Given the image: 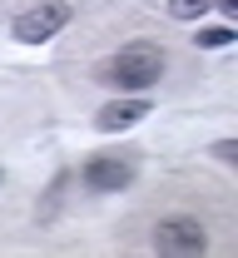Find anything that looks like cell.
<instances>
[{"instance_id": "cell-7", "label": "cell", "mask_w": 238, "mask_h": 258, "mask_svg": "<svg viewBox=\"0 0 238 258\" xmlns=\"http://www.w3.org/2000/svg\"><path fill=\"white\" fill-rule=\"evenodd\" d=\"M199 45L223 50V45H233V30H228V25H208V30H199Z\"/></svg>"}, {"instance_id": "cell-5", "label": "cell", "mask_w": 238, "mask_h": 258, "mask_svg": "<svg viewBox=\"0 0 238 258\" xmlns=\"http://www.w3.org/2000/svg\"><path fill=\"white\" fill-rule=\"evenodd\" d=\"M149 114V99H114V104H104L100 114H95V129L100 134H119V129L139 124Z\"/></svg>"}, {"instance_id": "cell-2", "label": "cell", "mask_w": 238, "mask_h": 258, "mask_svg": "<svg viewBox=\"0 0 238 258\" xmlns=\"http://www.w3.org/2000/svg\"><path fill=\"white\" fill-rule=\"evenodd\" d=\"M208 248V228L194 219V214H169V219H159L154 228V253L164 258H194Z\"/></svg>"}, {"instance_id": "cell-9", "label": "cell", "mask_w": 238, "mask_h": 258, "mask_svg": "<svg viewBox=\"0 0 238 258\" xmlns=\"http://www.w3.org/2000/svg\"><path fill=\"white\" fill-rule=\"evenodd\" d=\"M213 5H223V10H228V15H233V10H238V0H213Z\"/></svg>"}, {"instance_id": "cell-8", "label": "cell", "mask_w": 238, "mask_h": 258, "mask_svg": "<svg viewBox=\"0 0 238 258\" xmlns=\"http://www.w3.org/2000/svg\"><path fill=\"white\" fill-rule=\"evenodd\" d=\"M213 154H218L223 164H238V144H233V139H218V144H213Z\"/></svg>"}, {"instance_id": "cell-4", "label": "cell", "mask_w": 238, "mask_h": 258, "mask_svg": "<svg viewBox=\"0 0 238 258\" xmlns=\"http://www.w3.org/2000/svg\"><path fill=\"white\" fill-rule=\"evenodd\" d=\"M80 179H85V189H95V194H114V189H129L134 184V164L119 159V154H100V159L85 164Z\"/></svg>"}, {"instance_id": "cell-3", "label": "cell", "mask_w": 238, "mask_h": 258, "mask_svg": "<svg viewBox=\"0 0 238 258\" xmlns=\"http://www.w3.org/2000/svg\"><path fill=\"white\" fill-rule=\"evenodd\" d=\"M69 25V5L65 0H45V5H35V10H25V15H15V40L20 45H45L50 35H60Z\"/></svg>"}, {"instance_id": "cell-6", "label": "cell", "mask_w": 238, "mask_h": 258, "mask_svg": "<svg viewBox=\"0 0 238 258\" xmlns=\"http://www.w3.org/2000/svg\"><path fill=\"white\" fill-rule=\"evenodd\" d=\"M208 5H213V0H169V15L174 20H199Z\"/></svg>"}, {"instance_id": "cell-1", "label": "cell", "mask_w": 238, "mask_h": 258, "mask_svg": "<svg viewBox=\"0 0 238 258\" xmlns=\"http://www.w3.org/2000/svg\"><path fill=\"white\" fill-rule=\"evenodd\" d=\"M159 75H164V50L159 45H124L119 55H109L100 64V80L119 85V90H149V85H159Z\"/></svg>"}]
</instances>
